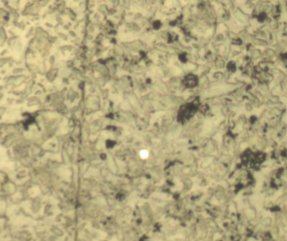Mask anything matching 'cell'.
<instances>
[{
	"instance_id": "1",
	"label": "cell",
	"mask_w": 287,
	"mask_h": 241,
	"mask_svg": "<svg viewBox=\"0 0 287 241\" xmlns=\"http://www.w3.org/2000/svg\"><path fill=\"white\" fill-rule=\"evenodd\" d=\"M262 224L264 226H270L271 225V219L269 218H265L264 220L262 221Z\"/></svg>"
},
{
	"instance_id": "2",
	"label": "cell",
	"mask_w": 287,
	"mask_h": 241,
	"mask_svg": "<svg viewBox=\"0 0 287 241\" xmlns=\"http://www.w3.org/2000/svg\"><path fill=\"white\" fill-rule=\"evenodd\" d=\"M140 155H141V158H147L148 156V153L146 151V150H142V151L140 153Z\"/></svg>"
}]
</instances>
